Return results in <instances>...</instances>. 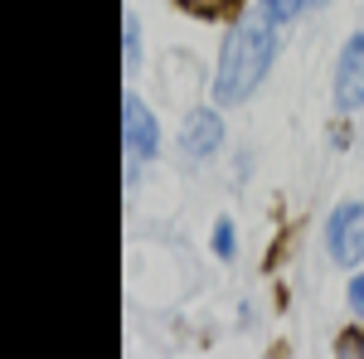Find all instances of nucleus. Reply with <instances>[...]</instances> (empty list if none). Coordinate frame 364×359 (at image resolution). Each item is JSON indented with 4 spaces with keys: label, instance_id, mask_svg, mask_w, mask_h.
<instances>
[{
    "label": "nucleus",
    "instance_id": "1",
    "mask_svg": "<svg viewBox=\"0 0 364 359\" xmlns=\"http://www.w3.org/2000/svg\"><path fill=\"white\" fill-rule=\"evenodd\" d=\"M277 58V20L267 15H252V20H238V29L228 34L224 54H219V73H214V97L224 107H238L248 102L257 83L267 78Z\"/></svg>",
    "mask_w": 364,
    "mask_h": 359
},
{
    "label": "nucleus",
    "instance_id": "2",
    "mask_svg": "<svg viewBox=\"0 0 364 359\" xmlns=\"http://www.w3.org/2000/svg\"><path fill=\"white\" fill-rule=\"evenodd\" d=\"M326 252L336 267H360L364 262V204H340L326 219Z\"/></svg>",
    "mask_w": 364,
    "mask_h": 359
},
{
    "label": "nucleus",
    "instance_id": "3",
    "mask_svg": "<svg viewBox=\"0 0 364 359\" xmlns=\"http://www.w3.org/2000/svg\"><path fill=\"white\" fill-rule=\"evenodd\" d=\"M122 151L132 156V166H146L161 151V127H156L151 107L141 102L136 92L122 97Z\"/></svg>",
    "mask_w": 364,
    "mask_h": 359
},
{
    "label": "nucleus",
    "instance_id": "4",
    "mask_svg": "<svg viewBox=\"0 0 364 359\" xmlns=\"http://www.w3.org/2000/svg\"><path fill=\"white\" fill-rule=\"evenodd\" d=\"M336 102L345 112H360L364 107V29L345 39L336 63Z\"/></svg>",
    "mask_w": 364,
    "mask_h": 359
},
{
    "label": "nucleus",
    "instance_id": "5",
    "mask_svg": "<svg viewBox=\"0 0 364 359\" xmlns=\"http://www.w3.org/2000/svg\"><path fill=\"white\" fill-rule=\"evenodd\" d=\"M219 146H224V117L214 107L190 112L185 127H180V151H185V161H209Z\"/></svg>",
    "mask_w": 364,
    "mask_h": 359
},
{
    "label": "nucleus",
    "instance_id": "6",
    "mask_svg": "<svg viewBox=\"0 0 364 359\" xmlns=\"http://www.w3.org/2000/svg\"><path fill=\"white\" fill-rule=\"evenodd\" d=\"M136 63H141V25H136V15H127L122 20V68L136 73Z\"/></svg>",
    "mask_w": 364,
    "mask_h": 359
},
{
    "label": "nucleus",
    "instance_id": "7",
    "mask_svg": "<svg viewBox=\"0 0 364 359\" xmlns=\"http://www.w3.org/2000/svg\"><path fill=\"white\" fill-rule=\"evenodd\" d=\"M306 5H316V0H262V15H267V20H277V25H291Z\"/></svg>",
    "mask_w": 364,
    "mask_h": 359
},
{
    "label": "nucleus",
    "instance_id": "8",
    "mask_svg": "<svg viewBox=\"0 0 364 359\" xmlns=\"http://www.w3.org/2000/svg\"><path fill=\"white\" fill-rule=\"evenodd\" d=\"M214 252H219L224 262L233 257V223H228V219H219V223H214Z\"/></svg>",
    "mask_w": 364,
    "mask_h": 359
},
{
    "label": "nucleus",
    "instance_id": "9",
    "mask_svg": "<svg viewBox=\"0 0 364 359\" xmlns=\"http://www.w3.org/2000/svg\"><path fill=\"white\" fill-rule=\"evenodd\" d=\"M345 296H350V311H355V316L364 321V272H360V277H350V291H345Z\"/></svg>",
    "mask_w": 364,
    "mask_h": 359
},
{
    "label": "nucleus",
    "instance_id": "10",
    "mask_svg": "<svg viewBox=\"0 0 364 359\" xmlns=\"http://www.w3.org/2000/svg\"><path fill=\"white\" fill-rule=\"evenodd\" d=\"M340 345H345V350H364V335H345Z\"/></svg>",
    "mask_w": 364,
    "mask_h": 359
}]
</instances>
